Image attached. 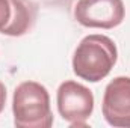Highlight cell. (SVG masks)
Returning <instances> with one entry per match:
<instances>
[{"label": "cell", "mask_w": 130, "mask_h": 128, "mask_svg": "<svg viewBox=\"0 0 130 128\" xmlns=\"http://www.w3.org/2000/svg\"><path fill=\"white\" fill-rule=\"evenodd\" d=\"M118 50L115 42L106 35L85 36L73 56V72L89 83L106 78L117 63Z\"/></svg>", "instance_id": "cell-1"}, {"label": "cell", "mask_w": 130, "mask_h": 128, "mask_svg": "<svg viewBox=\"0 0 130 128\" xmlns=\"http://www.w3.org/2000/svg\"><path fill=\"white\" fill-rule=\"evenodd\" d=\"M12 113L18 128H50L53 113L45 86L30 80L20 83L12 96Z\"/></svg>", "instance_id": "cell-2"}, {"label": "cell", "mask_w": 130, "mask_h": 128, "mask_svg": "<svg viewBox=\"0 0 130 128\" xmlns=\"http://www.w3.org/2000/svg\"><path fill=\"white\" fill-rule=\"evenodd\" d=\"M56 104L59 115L70 127H86L94 110V95L86 86L67 80L58 88Z\"/></svg>", "instance_id": "cell-3"}, {"label": "cell", "mask_w": 130, "mask_h": 128, "mask_svg": "<svg viewBox=\"0 0 130 128\" xmlns=\"http://www.w3.org/2000/svg\"><path fill=\"white\" fill-rule=\"evenodd\" d=\"M126 6L123 0H79L74 18L85 27L113 29L124 21Z\"/></svg>", "instance_id": "cell-4"}, {"label": "cell", "mask_w": 130, "mask_h": 128, "mask_svg": "<svg viewBox=\"0 0 130 128\" xmlns=\"http://www.w3.org/2000/svg\"><path fill=\"white\" fill-rule=\"evenodd\" d=\"M101 112L106 122L117 128H130V77H115L104 89Z\"/></svg>", "instance_id": "cell-5"}, {"label": "cell", "mask_w": 130, "mask_h": 128, "mask_svg": "<svg viewBox=\"0 0 130 128\" xmlns=\"http://www.w3.org/2000/svg\"><path fill=\"white\" fill-rule=\"evenodd\" d=\"M36 8L29 0H0V33L23 36L35 24Z\"/></svg>", "instance_id": "cell-6"}, {"label": "cell", "mask_w": 130, "mask_h": 128, "mask_svg": "<svg viewBox=\"0 0 130 128\" xmlns=\"http://www.w3.org/2000/svg\"><path fill=\"white\" fill-rule=\"evenodd\" d=\"M5 104H6V88H5V84L0 81V113H2L3 109H5Z\"/></svg>", "instance_id": "cell-7"}]
</instances>
